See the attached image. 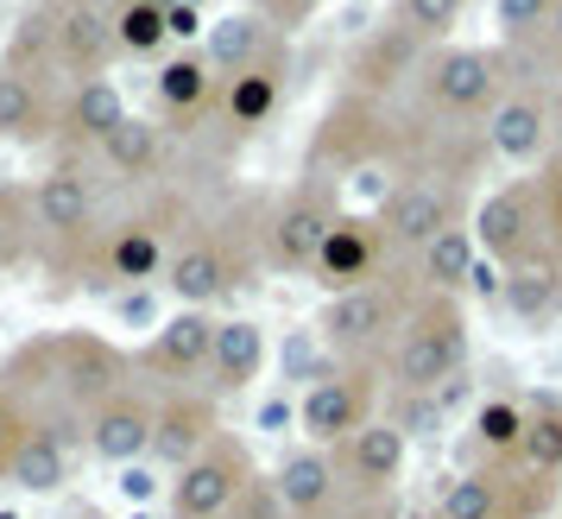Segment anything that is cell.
<instances>
[{"mask_svg": "<svg viewBox=\"0 0 562 519\" xmlns=\"http://www.w3.org/2000/svg\"><path fill=\"white\" fill-rule=\"evenodd\" d=\"M417 52H424V38H417V32H405L398 20H392V32H380V38H373V52L360 57L355 77L367 82V89H385V82L398 77V70H405V64H411Z\"/></svg>", "mask_w": 562, "mask_h": 519, "instance_id": "836d02e7", "label": "cell"}, {"mask_svg": "<svg viewBox=\"0 0 562 519\" xmlns=\"http://www.w3.org/2000/svg\"><path fill=\"white\" fill-rule=\"evenodd\" d=\"M0 519H13V514H0Z\"/></svg>", "mask_w": 562, "mask_h": 519, "instance_id": "9f6ffc18", "label": "cell"}, {"mask_svg": "<svg viewBox=\"0 0 562 519\" xmlns=\"http://www.w3.org/2000/svg\"><path fill=\"white\" fill-rule=\"evenodd\" d=\"M461 362H468V317L456 291H424L385 355V380L392 393H436L449 374H461Z\"/></svg>", "mask_w": 562, "mask_h": 519, "instance_id": "7a4b0ae2", "label": "cell"}, {"mask_svg": "<svg viewBox=\"0 0 562 519\" xmlns=\"http://www.w3.org/2000/svg\"><path fill=\"white\" fill-rule=\"evenodd\" d=\"M32 367H45L38 380H45V406L32 412V424H45L57 438L70 443L95 418V406H108L114 393H127V355L114 349V342L89 336V330H64L52 342H32L26 349Z\"/></svg>", "mask_w": 562, "mask_h": 519, "instance_id": "6da1fadb", "label": "cell"}, {"mask_svg": "<svg viewBox=\"0 0 562 519\" xmlns=\"http://www.w3.org/2000/svg\"><path fill=\"white\" fill-rule=\"evenodd\" d=\"M506 82V52H474V45H449L424 64V96L436 114H481Z\"/></svg>", "mask_w": 562, "mask_h": 519, "instance_id": "30bf717a", "label": "cell"}, {"mask_svg": "<svg viewBox=\"0 0 562 519\" xmlns=\"http://www.w3.org/2000/svg\"><path fill=\"white\" fill-rule=\"evenodd\" d=\"M284 70H291V57H272V64H254V70L228 77L222 82V96H215L222 121H228L234 133L266 128V121L279 114V102H284Z\"/></svg>", "mask_w": 562, "mask_h": 519, "instance_id": "603a6c76", "label": "cell"}, {"mask_svg": "<svg viewBox=\"0 0 562 519\" xmlns=\"http://www.w3.org/2000/svg\"><path fill=\"white\" fill-rule=\"evenodd\" d=\"M468 393H474V380H468V367H461V374H449V380L436 387V406H442V418H449V412H461V406H468Z\"/></svg>", "mask_w": 562, "mask_h": 519, "instance_id": "681fc988", "label": "cell"}, {"mask_svg": "<svg viewBox=\"0 0 562 519\" xmlns=\"http://www.w3.org/2000/svg\"><path fill=\"white\" fill-rule=\"evenodd\" d=\"M398 279H405V273H380V279H367V286H355V291H335L329 305H323L316 336L329 342V355L385 367V355H392V342H398V330H405L411 305L424 298V291L398 286Z\"/></svg>", "mask_w": 562, "mask_h": 519, "instance_id": "3957f363", "label": "cell"}, {"mask_svg": "<svg viewBox=\"0 0 562 519\" xmlns=\"http://www.w3.org/2000/svg\"><path fill=\"white\" fill-rule=\"evenodd\" d=\"M284 424H291V406L284 399H266L259 406V431H284Z\"/></svg>", "mask_w": 562, "mask_h": 519, "instance_id": "f907efd6", "label": "cell"}, {"mask_svg": "<svg viewBox=\"0 0 562 519\" xmlns=\"http://www.w3.org/2000/svg\"><path fill=\"white\" fill-rule=\"evenodd\" d=\"M165 26H171V38H183V45H196V32H209L203 7H190V0H171V7H165Z\"/></svg>", "mask_w": 562, "mask_h": 519, "instance_id": "f6af8a7d", "label": "cell"}, {"mask_svg": "<svg viewBox=\"0 0 562 519\" xmlns=\"http://www.w3.org/2000/svg\"><path fill=\"white\" fill-rule=\"evenodd\" d=\"M279 362H284V380H310V387H316V380H323V374H329V342L316 336V330H291V336H284V349H279Z\"/></svg>", "mask_w": 562, "mask_h": 519, "instance_id": "74e56055", "label": "cell"}, {"mask_svg": "<svg viewBox=\"0 0 562 519\" xmlns=\"http://www.w3.org/2000/svg\"><path fill=\"white\" fill-rule=\"evenodd\" d=\"M7 482L26 494H57L70 482V443L57 438V431H45V424H32L26 438H20V450H13Z\"/></svg>", "mask_w": 562, "mask_h": 519, "instance_id": "4316f807", "label": "cell"}, {"mask_svg": "<svg viewBox=\"0 0 562 519\" xmlns=\"http://www.w3.org/2000/svg\"><path fill=\"white\" fill-rule=\"evenodd\" d=\"M525 412H531V424H525L518 468H525V475H543V482H557L562 475V399L557 393H537Z\"/></svg>", "mask_w": 562, "mask_h": 519, "instance_id": "f1b7e54d", "label": "cell"}, {"mask_svg": "<svg viewBox=\"0 0 562 519\" xmlns=\"http://www.w3.org/2000/svg\"><path fill=\"white\" fill-rule=\"evenodd\" d=\"M165 266H171V229L158 216H133V222H121L95 247V266L89 273H102L108 286L133 291V286H146V279H165Z\"/></svg>", "mask_w": 562, "mask_h": 519, "instance_id": "2e32d148", "label": "cell"}, {"mask_svg": "<svg viewBox=\"0 0 562 519\" xmlns=\"http://www.w3.org/2000/svg\"><path fill=\"white\" fill-rule=\"evenodd\" d=\"M449 229H461V178H411L380 197V234L392 254H424Z\"/></svg>", "mask_w": 562, "mask_h": 519, "instance_id": "ba28073f", "label": "cell"}, {"mask_svg": "<svg viewBox=\"0 0 562 519\" xmlns=\"http://www.w3.org/2000/svg\"><path fill=\"white\" fill-rule=\"evenodd\" d=\"M474 247H481L499 273H518V266H562L557 241H550V222H543L537 178L499 184V190L474 209Z\"/></svg>", "mask_w": 562, "mask_h": 519, "instance_id": "277c9868", "label": "cell"}, {"mask_svg": "<svg viewBox=\"0 0 562 519\" xmlns=\"http://www.w3.org/2000/svg\"><path fill=\"white\" fill-rule=\"evenodd\" d=\"M550 13H557V0H493V26L506 38V52L537 45L550 32Z\"/></svg>", "mask_w": 562, "mask_h": 519, "instance_id": "e575fe53", "label": "cell"}, {"mask_svg": "<svg viewBox=\"0 0 562 519\" xmlns=\"http://www.w3.org/2000/svg\"><path fill=\"white\" fill-rule=\"evenodd\" d=\"M77 519H108V514H102V507H82V514H77Z\"/></svg>", "mask_w": 562, "mask_h": 519, "instance_id": "11a10c76", "label": "cell"}, {"mask_svg": "<svg viewBox=\"0 0 562 519\" xmlns=\"http://www.w3.org/2000/svg\"><path fill=\"white\" fill-rule=\"evenodd\" d=\"M461 7L468 0H398V26L417 32L424 45H436V38H449L461 26Z\"/></svg>", "mask_w": 562, "mask_h": 519, "instance_id": "8d00e7d4", "label": "cell"}, {"mask_svg": "<svg viewBox=\"0 0 562 519\" xmlns=\"http://www.w3.org/2000/svg\"><path fill=\"white\" fill-rule=\"evenodd\" d=\"M537 197H543V222H550V241L562 254V153H550V165L537 172Z\"/></svg>", "mask_w": 562, "mask_h": 519, "instance_id": "7bdbcfd3", "label": "cell"}, {"mask_svg": "<svg viewBox=\"0 0 562 519\" xmlns=\"http://www.w3.org/2000/svg\"><path fill=\"white\" fill-rule=\"evenodd\" d=\"M209 374H215V393H247L266 374V330L254 317H228L215 330V355H209Z\"/></svg>", "mask_w": 562, "mask_h": 519, "instance_id": "cb8c5ba5", "label": "cell"}, {"mask_svg": "<svg viewBox=\"0 0 562 519\" xmlns=\"http://www.w3.org/2000/svg\"><path fill=\"white\" fill-rule=\"evenodd\" d=\"M316 7L323 0H247V13H259L272 32H297V26H310L316 20Z\"/></svg>", "mask_w": 562, "mask_h": 519, "instance_id": "ab89813d", "label": "cell"}, {"mask_svg": "<svg viewBox=\"0 0 562 519\" xmlns=\"http://www.w3.org/2000/svg\"><path fill=\"white\" fill-rule=\"evenodd\" d=\"M468 286H474V291H481V298H486V305H499V291H506V273H499V266H493V260H474V273H468Z\"/></svg>", "mask_w": 562, "mask_h": 519, "instance_id": "c3c4849f", "label": "cell"}, {"mask_svg": "<svg viewBox=\"0 0 562 519\" xmlns=\"http://www.w3.org/2000/svg\"><path fill=\"white\" fill-rule=\"evenodd\" d=\"M215 317L209 311H178L158 323L153 349L139 355V367H153V374H171V380H190L196 367H209V355H215Z\"/></svg>", "mask_w": 562, "mask_h": 519, "instance_id": "44dd1931", "label": "cell"}, {"mask_svg": "<svg viewBox=\"0 0 562 519\" xmlns=\"http://www.w3.org/2000/svg\"><path fill=\"white\" fill-rule=\"evenodd\" d=\"M474 260H481L474 229H449V234H436L430 247L417 254V279H424V291H456V286H468Z\"/></svg>", "mask_w": 562, "mask_h": 519, "instance_id": "4dcf8cb0", "label": "cell"}, {"mask_svg": "<svg viewBox=\"0 0 562 519\" xmlns=\"http://www.w3.org/2000/svg\"><path fill=\"white\" fill-rule=\"evenodd\" d=\"M45 133H52V102H45L38 77L0 64V140H13V146H45Z\"/></svg>", "mask_w": 562, "mask_h": 519, "instance_id": "d4e9b609", "label": "cell"}, {"mask_svg": "<svg viewBox=\"0 0 562 519\" xmlns=\"http://www.w3.org/2000/svg\"><path fill=\"white\" fill-rule=\"evenodd\" d=\"M153 317H158L153 286H133L127 298H121V323H133V330H139V323H153Z\"/></svg>", "mask_w": 562, "mask_h": 519, "instance_id": "7dc6e473", "label": "cell"}, {"mask_svg": "<svg viewBox=\"0 0 562 519\" xmlns=\"http://www.w3.org/2000/svg\"><path fill=\"white\" fill-rule=\"evenodd\" d=\"M165 286H171V298H178L183 311H209L215 298H228L234 286H240V266H234L228 254V234H190L183 247H171V266H165Z\"/></svg>", "mask_w": 562, "mask_h": 519, "instance_id": "9a60e30c", "label": "cell"}, {"mask_svg": "<svg viewBox=\"0 0 562 519\" xmlns=\"http://www.w3.org/2000/svg\"><path fill=\"white\" fill-rule=\"evenodd\" d=\"M499 305L512 317H525V323H550L562 311V266H518V273H506Z\"/></svg>", "mask_w": 562, "mask_h": 519, "instance_id": "1f68e13d", "label": "cell"}, {"mask_svg": "<svg viewBox=\"0 0 562 519\" xmlns=\"http://www.w3.org/2000/svg\"><path fill=\"white\" fill-rule=\"evenodd\" d=\"M32 254V197L26 190H0V279Z\"/></svg>", "mask_w": 562, "mask_h": 519, "instance_id": "d590c367", "label": "cell"}, {"mask_svg": "<svg viewBox=\"0 0 562 519\" xmlns=\"http://www.w3.org/2000/svg\"><path fill=\"white\" fill-rule=\"evenodd\" d=\"M114 57H121V38H114V13H108L102 0H95V7H64V13H57V64H64L77 82L108 77Z\"/></svg>", "mask_w": 562, "mask_h": 519, "instance_id": "ac0fdd59", "label": "cell"}, {"mask_svg": "<svg viewBox=\"0 0 562 519\" xmlns=\"http://www.w3.org/2000/svg\"><path fill=\"white\" fill-rule=\"evenodd\" d=\"M392 424L405 431V443H417V438H436L449 418H442V406H436V393H398V406H392Z\"/></svg>", "mask_w": 562, "mask_h": 519, "instance_id": "f35d334b", "label": "cell"}, {"mask_svg": "<svg viewBox=\"0 0 562 519\" xmlns=\"http://www.w3.org/2000/svg\"><path fill=\"white\" fill-rule=\"evenodd\" d=\"M153 424H158V406L146 393H114L108 406H95V418L82 424V450L108 468H127V463H146L153 456Z\"/></svg>", "mask_w": 562, "mask_h": 519, "instance_id": "5bb4252c", "label": "cell"}, {"mask_svg": "<svg viewBox=\"0 0 562 519\" xmlns=\"http://www.w3.org/2000/svg\"><path fill=\"white\" fill-rule=\"evenodd\" d=\"M247 482H254V463H247V450L222 431L196 463L171 475V519H222V514H234V500H240Z\"/></svg>", "mask_w": 562, "mask_h": 519, "instance_id": "9c48e42d", "label": "cell"}, {"mask_svg": "<svg viewBox=\"0 0 562 519\" xmlns=\"http://www.w3.org/2000/svg\"><path fill=\"white\" fill-rule=\"evenodd\" d=\"M203 57L209 70H222V82L240 77V70H254V64H272V57H284V32H272L259 13H228V20H215V26L203 32Z\"/></svg>", "mask_w": 562, "mask_h": 519, "instance_id": "d6986e66", "label": "cell"}, {"mask_svg": "<svg viewBox=\"0 0 562 519\" xmlns=\"http://www.w3.org/2000/svg\"><path fill=\"white\" fill-rule=\"evenodd\" d=\"M557 507V482L525 475L518 463L468 468L436 494V519H543Z\"/></svg>", "mask_w": 562, "mask_h": 519, "instance_id": "8992f818", "label": "cell"}, {"mask_svg": "<svg viewBox=\"0 0 562 519\" xmlns=\"http://www.w3.org/2000/svg\"><path fill=\"white\" fill-rule=\"evenodd\" d=\"M57 13H64V7H95V0H52Z\"/></svg>", "mask_w": 562, "mask_h": 519, "instance_id": "db71d44e", "label": "cell"}, {"mask_svg": "<svg viewBox=\"0 0 562 519\" xmlns=\"http://www.w3.org/2000/svg\"><path fill=\"white\" fill-rule=\"evenodd\" d=\"M405 463H411V443L392 418L360 424L355 438L335 450V475H348V482H341L348 500H380V494H392L405 482Z\"/></svg>", "mask_w": 562, "mask_h": 519, "instance_id": "8fae6325", "label": "cell"}, {"mask_svg": "<svg viewBox=\"0 0 562 519\" xmlns=\"http://www.w3.org/2000/svg\"><path fill=\"white\" fill-rule=\"evenodd\" d=\"M525 424H531V412H525L518 399H486L481 412H474V443H481L493 463H518Z\"/></svg>", "mask_w": 562, "mask_h": 519, "instance_id": "d6a6232c", "label": "cell"}, {"mask_svg": "<svg viewBox=\"0 0 562 519\" xmlns=\"http://www.w3.org/2000/svg\"><path fill=\"white\" fill-rule=\"evenodd\" d=\"M234 519H291V514H284V500H279V488H272V475H254V482L240 488Z\"/></svg>", "mask_w": 562, "mask_h": 519, "instance_id": "b9f144b4", "label": "cell"}, {"mask_svg": "<svg viewBox=\"0 0 562 519\" xmlns=\"http://www.w3.org/2000/svg\"><path fill=\"white\" fill-rule=\"evenodd\" d=\"M405 519H436V507H411V514Z\"/></svg>", "mask_w": 562, "mask_h": 519, "instance_id": "f5cc1de1", "label": "cell"}, {"mask_svg": "<svg viewBox=\"0 0 562 519\" xmlns=\"http://www.w3.org/2000/svg\"><path fill=\"white\" fill-rule=\"evenodd\" d=\"M32 431V418L26 406L13 399V393L0 387V482H7V468H13V450H20V438Z\"/></svg>", "mask_w": 562, "mask_h": 519, "instance_id": "60d3db41", "label": "cell"}, {"mask_svg": "<svg viewBox=\"0 0 562 519\" xmlns=\"http://www.w3.org/2000/svg\"><path fill=\"white\" fill-rule=\"evenodd\" d=\"M486 146L506 165H531L550 146V102L537 89H512L506 102H499V114L486 121Z\"/></svg>", "mask_w": 562, "mask_h": 519, "instance_id": "7402d4cb", "label": "cell"}, {"mask_svg": "<svg viewBox=\"0 0 562 519\" xmlns=\"http://www.w3.org/2000/svg\"><path fill=\"white\" fill-rule=\"evenodd\" d=\"M215 438H222V412H215V399H209V393H171V399L158 406L153 456H146V463H158V468H190Z\"/></svg>", "mask_w": 562, "mask_h": 519, "instance_id": "e0dca14e", "label": "cell"}, {"mask_svg": "<svg viewBox=\"0 0 562 519\" xmlns=\"http://www.w3.org/2000/svg\"><path fill=\"white\" fill-rule=\"evenodd\" d=\"M385 234H380V216H335V229L329 241H323V254H316V286L329 291H355L367 286V279H380L385 273Z\"/></svg>", "mask_w": 562, "mask_h": 519, "instance_id": "4fadbf2b", "label": "cell"}, {"mask_svg": "<svg viewBox=\"0 0 562 519\" xmlns=\"http://www.w3.org/2000/svg\"><path fill=\"white\" fill-rule=\"evenodd\" d=\"M329 519H405V514H398L392 494H380V500H348V507H335Z\"/></svg>", "mask_w": 562, "mask_h": 519, "instance_id": "bcb514c9", "label": "cell"}, {"mask_svg": "<svg viewBox=\"0 0 562 519\" xmlns=\"http://www.w3.org/2000/svg\"><path fill=\"white\" fill-rule=\"evenodd\" d=\"M284 514L291 519H329L335 514V494H341V475H335V456L329 450H291L272 475Z\"/></svg>", "mask_w": 562, "mask_h": 519, "instance_id": "ffe728a7", "label": "cell"}, {"mask_svg": "<svg viewBox=\"0 0 562 519\" xmlns=\"http://www.w3.org/2000/svg\"><path fill=\"white\" fill-rule=\"evenodd\" d=\"M121 494H127L133 507H153V494H158L153 463H127V468H121Z\"/></svg>", "mask_w": 562, "mask_h": 519, "instance_id": "ee69618b", "label": "cell"}, {"mask_svg": "<svg viewBox=\"0 0 562 519\" xmlns=\"http://www.w3.org/2000/svg\"><path fill=\"white\" fill-rule=\"evenodd\" d=\"M543 52H550V64H562V0H557V13H550V32H543Z\"/></svg>", "mask_w": 562, "mask_h": 519, "instance_id": "816d5d0a", "label": "cell"}, {"mask_svg": "<svg viewBox=\"0 0 562 519\" xmlns=\"http://www.w3.org/2000/svg\"><path fill=\"white\" fill-rule=\"evenodd\" d=\"M335 229V209L323 190H291L272 216H266V260L279 273H316V254Z\"/></svg>", "mask_w": 562, "mask_h": 519, "instance_id": "7c38bea8", "label": "cell"}, {"mask_svg": "<svg viewBox=\"0 0 562 519\" xmlns=\"http://www.w3.org/2000/svg\"><path fill=\"white\" fill-rule=\"evenodd\" d=\"M121 121H127V96H121L108 77L77 82L70 102H64V128H70V140H82V146H102Z\"/></svg>", "mask_w": 562, "mask_h": 519, "instance_id": "83f0119b", "label": "cell"}, {"mask_svg": "<svg viewBox=\"0 0 562 519\" xmlns=\"http://www.w3.org/2000/svg\"><path fill=\"white\" fill-rule=\"evenodd\" d=\"M373 399H380V367L373 362L329 367V374L297 399V424H304L310 450H341L360 424H373Z\"/></svg>", "mask_w": 562, "mask_h": 519, "instance_id": "52a82bcc", "label": "cell"}, {"mask_svg": "<svg viewBox=\"0 0 562 519\" xmlns=\"http://www.w3.org/2000/svg\"><path fill=\"white\" fill-rule=\"evenodd\" d=\"M32 197V241L52 254V266L89 273L95 266V190L77 165H52L26 190Z\"/></svg>", "mask_w": 562, "mask_h": 519, "instance_id": "5b68a950", "label": "cell"}, {"mask_svg": "<svg viewBox=\"0 0 562 519\" xmlns=\"http://www.w3.org/2000/svg\"><path fill=\"white\" fill-rule=\"evenodd\" d=\"M215 96L222 89H215V70H209L203 52H183L158 70V102H165L171 121H203L209 108H215Z\"/></svg>", "mask_w": 562, "mask_h": 519, "instance_id": "484cf974", "label": "cell"}, {"mask_svg": "<svg viewBox=\"0 0 562 519\" xmlns=\"http://www.w3.org/2000/svg\"><path fill=\"white\" fill-rule=\"evenodd\" d=\"M158 153H165V128H158V121H146V114H127V121L102 140L108 172H121V178H153Z\"/></svg>", "mask_w": 562, "mask_h": 519, "instance_id": "f546056e", "label": "cell"}]
</instances>
